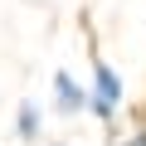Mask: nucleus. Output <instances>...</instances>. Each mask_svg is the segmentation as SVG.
<instances>
[{"label": "nucleus", "mask_w": 146, "mask_h": 146, "mask_svg": "<svg viewBox=\"0 0 146 146\" xmlns=\"http://www.w3.org/2000/svg\"><path fill=\"white\" fill-rule=\"evenodd\" d=\"M127 146H146V117H141V127H136V131L127 136Z\"/></svg>", "instance_id": "4"}, {"label": "nucleus", "mask_w": 146, "mask_h": 146, "mask_svg": "<svg viewBox=\"0 0 146 146\" xmlns=\"http://www.w3.org/2000/svg\"><path fill=\"white\" fill-rule=\"evenodd\" d=\"M39 122H44L39 107H34V102H20V112H15V136H20V141H39Z\"/></svg>", "instance_id": "3"}, {"label": "nucleus", "mask_w": 146, "mask_h": 146, "mask_svg": "<svg viewBox=\"0 0 146 146\" xmlns=\"http://www.w3.org/2000/svg\"><path fill=\"white\" fill-rule=\"evenodd\" d=\"M54 107H58L63 117H78V112L88 107V88L73 78V73H54Z\"/></svg>", "instance_id": "2"}, {"label": "nucleus", "mask_w": 146, "mask_h": 146, "mask_svg": "<svg viewBox=\"0 0 146 146\" xmlns=\"http://www.w3.org/2000/svg\"><path fill=\"white\" fill-rule=\"evenodd\" d=\"M117 102H122V78H117V68H112L102 54H93V88H88V107L98 112V122H112Z\"/></svg>", "instance_id": "1"}]
</instances>
